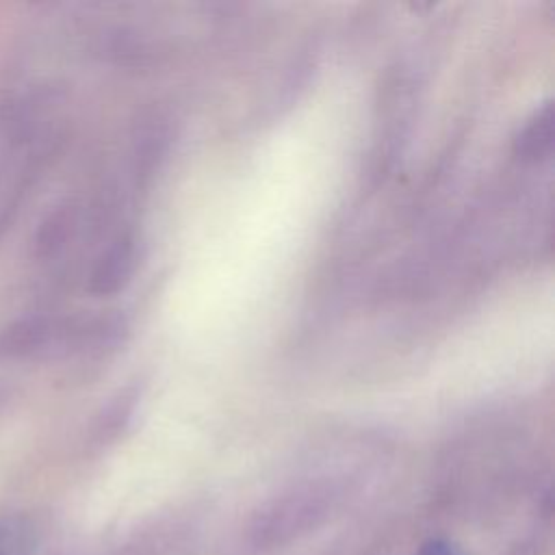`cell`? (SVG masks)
<instances>
[{"mask_svg":"<svg viewBox=\"0 0 555 555\" xmlns=\"http://www.w3.org/2000/svg\"><path fill=\"white\" fill-rule=\"evenodd\" d=\"M80 349V319L30 314L13 321L0 332L2 358H30L50 351Z\"/></svg>","mask_w":555,"mask_h":555,"instance_id":"cell-1","label":"cell"},{"mask_svg":"<svg viewBox=\"0 0 555 555\" xmlns=\"http://www.w3.org/2000/svg\"><path fill=\"white\" fill-rule=\"evenodd\" d=\"M134 271V241L130 236L115 238L93 267L89 291L93 295H113L126 286Z\"/></svg>","mask_w":555,"mask_h":555,"instance_id":"cell-2","label":"cell"},{"mask_svg":"<svg viewBox=\"0 0 555 555\" xmlns=\"http://www.w3.org/2000/svg\"><path fill=\"white\" fill-rule=\"evenodd\" d=\"M553 147V104L546 100L520 126L512 141V150L520 160H542Z\"/></svg>","mask_w":555,"mask_h":555,"instance_id":"cell-3","label":"cell"},{"mask_svg":"<svg viewBox=\"0 0 555 555\" xmlns=\"http://www.w3.org/2000/svg\"><path fill=\"white\" fill-rule=\"evenodd\" d=\"M74 228V210L67 206H59L56 210H52L39 225L37 232V254L41 258H48L52 254H56L65 241L69 238Z\"/></svg>","mask_w":555,"mask_h":555,"instance_id":"cell-4","label":"cell"},{"mask_svg":"<svg viewBox=\"0 0 555 555\" xmlns=\"http://www.w3.org/2000/svg\"><path fill=\"white\" fill-rule=\"evenodd\" d=\"M35 544V527L26 518L0 520V555H33Z\"/></svg>","mask_w":555,"mask_h":555,"instance_id":"cell-5","label":"cell"},{"mask_svg":"<svg viewBox=\"0 0 555 555\" xmlns=\"http://www.w3.org/2000/svg\"><path fill=\"white\" fill-rule=\"evenodd\" d=\"M416 555H460L449 542H442V540H431L427 542Z\"/></svg>","mask_w":555,"mask_h":555,"instance_id":"cell-6","label":"cell"}]
</instances>
